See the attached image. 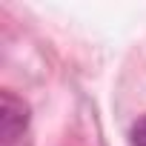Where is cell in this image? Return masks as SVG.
<instances>
[{"instance_id": "1", "label": "cell", "mask_w": 146, "mask_h": 146, "mask_svg": "<svg viewBox=\"0 0 146 146\" xmlns=\"http://www.w3.org/2000/svg\"><path fill=\"white\" fill-rule=\"evenodd\" d=\"M29 126V106L12 92H0V140L12 146Z\"/></svg>"}, {"instance_id": "2", "label": "cell", "mask_w": 146, "mask_h": 146, "mask_svg": "<svg viewBox=\"0 0 146 146\" xmlns=\"http://www.w3.org/2000/svg\"><path fill=\"white\" fill-rule=\"evenodd\" d=\"M132 146H146V115L132 126Z\"/></svg>"}]
</instances>
